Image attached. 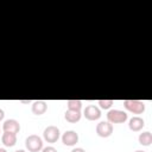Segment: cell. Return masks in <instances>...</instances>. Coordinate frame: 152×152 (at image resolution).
Wrapping results in <instances>:
<instances>
[{"mask_svg":"<svg viewBox=\"0 0 152 152\" xmlns=\"http://www.w3.org/2000/svg\"><path fill=\"white\" fill-rule=\"evenodd\" d=\"M25 145H26V148L30 152H38V151H40L43 148V140L38 135L31 134V135H28L26 138Z\"/></svg>","mask_w":152,"mask_h":152,"instance_id":"6da1fadb","label":"cell"},{"mask_svg":"<svg viewBox=\"0 0 152 152\" xmlns=\"http://www.w3.org/2000/svg\"><path fill=\"white\" fill-rule=\"evenodd\" d=\"M124 106L128 112L134 114H141L145 110V103L140 100H125Z\"/></svg>","mask_w":152,"mask_h":152,"instance_id":"7a4b0ae2","label":"cell"},{"mask_svg":"<svg viewBox=\"0 0 152 152\" xmlns=\"http://www.w3.org/2000/svg\"><path fill=\"white\" fill-rule=\"evenodd\" d=\"M107 119L110 124H122L127 120V113L120 109H110L107 113Z\"/></svg>","mask_w":152,"mask_h":152,"instance_id":"3957f363","label":"cell"},{"mask_svg":"<svg viewBox=\"0 0 152 152\" xmlns=\"http://www.w3.org/2000/svg\"><path fill=\"white\" fill-rule=\"evenodd\" d=\"M96 133L101 138H108L113 133V125L108 121H101L96 125Z\"/></svg>","mask_w":152,"mask_h":152,"instance_id":"277c9868","label":"cell"},{"mask_svg":"<svg viewBox=\"0 0 152 152\" xmlns=\"http://www.w3.org/2000/svg\"><path fill=\"white\" fill-rule=\"evenodd\" d=\"M43 137H44V139L48 142H51V144L56 142L58 140V138H59V129H58V127L52 126V125L48 126L44 129V132H43Z\"/></svg>","mask_w":152,"mask_h":152,"instance_id":"5b68a950","label":"cell"},{"mask_svg":"<svg viewBox=\"0 0 152 152\" xmlns=\"http://www.w3.org/2000/svg\"><path fill=\"white\" fill-rule=\"evenodd\" d=\"M83 115L86 116V119L90 120V121H94V120H97L100 119L101 116V110L99 107H96L95 104H89L84 108V112H83Z\"/></svg>","mask_w":152,"mask_h":152,"instance_id":"8992f818","label":"cell"},{"mask_svg":"<svg viewBox=\"0 0 152 152\" xmlns=\"http://www.w3.org/2000/svg\"><path fill=\"white\" fill-rule=\"evenodd\" d=\"M62 141L66 146H74L78 141V134L75 131H66L62 135Z\"/></svg>","mask_w":152,"mask_h":152,"instance_id":"52a82bcc","label":"cell"},{"mask_svg":"<svg viewBox=\"0 0 152 152\" xmlns=\"http://www.w3.org/2000/svg\"><path fill=\"white\" fill-rule=\"evenodd\" d=\"M4 132H12V133H18L20 131V125L15 119H8L4 122L2 125Z\"/></svg>","mask_w":152,"mask_h":152,"instance_id":"ba28073f","label":"cell"},{"mask_svg":"<svg viewBox=\"0 0 152 152\" xmlns=\"http://www.w3.org/2000/svg\"><path fill=\"white\" fill-rule=\"evenodd\" d=\"M144 126H145V121H144V119H141L140 116H133V118L129 119L128 127H129L131 131L138 132V131L142 129Z\"/></svg>","mask_w":152,"mask_h":152,"instance_id":"9c48e42d","label":"cell"},{"mask_svg":"<svg viewBox=\"0 0 152 152\" xmlns=\"http://www.w3.org/2000/svg\"><path fill=\"white\" fill-rule=\"evenodd\" d=\"M48 109V104L45 101L43 100H36L33 103H32V113L36 114V115H42L46 112Z\"/></svg>","mask_w":152,"mask_h":152,"instance_id":"30bf717a","label":"cell"},{"mask_svg":"<svg viewBox=\"0 0 152 152\" xmlns=\"http://www.w3.org/2000/svg\"><path fill=\"white\" fill-rule=\"evenodd\" d=\"M1 141L7 147L14 146L15 142H17V134L15 133H12V132H4L2 133V137H1Z\"/></svg>","mask_w":152,"mask_h":152,"instance_id":"8fae6325","label":"cell"},{"mask_svg":"<svg viewBox=\"0 0 152 152\" xmlns=\"http://www.w3.org/2000/svg\"><path fill=\"white\" fill-rule=\"evenodd\" d=\"M65 120L68 122H71V124H75L77 121L81 120V112H77V110H70L68 109L65 112Z\"/></svg>","mask_w":152,"mask_h":152,"instance_id":"7c38bea8","label":"cell"},{"mask_svg":"<svg viewBox=\"0 0 152 152\" xmlns=\"http://www.w3.org/2000/svg\"><path fill=\"white\" fill-rule=\"evenodd\" d=\"M151 142H152V134H151V132L146 131V132L140 133V135H139V144H141L144 146H150Z\"/></svg>","mask_w":152,"mask_h":152,"instance_id":"4fadbf2b","label":"cell"},{"mask_svg":"<svg viewBox=\"0 0 152 152\" xmlns=\"http://www.w3.org/2000/svg\"><path fill=\"white\" fill-rule=\"evenodd\" d=\"M66 106H68V109H70V110L81 112L82 102H81L80 100H68V101H66Z\"/></svg>","mask_w":152,"mask_h":152,"instance_id":"5bb4252c","label":"cell"},{"mask_svg":"<svg viewBox=\"0 0 152 152\" xmlns=\"http://www.w3.org/2000/svg\"><path fill=\"white\" fill-rule=\"evenodd\" d=\"M113 103H114L113 100H99V104L102 109H109Z\"/></svg>","mask_w":152,"mask_h":152,"instance_id":"9a60e30c","label":"cell"},{"mask_svg":"<svg viewBox=\"0 0 152 152\" xmlns=\"http://www.w3.org/2000/svg\"><path fill=\"white\" fill-rule=\"evenodd\" d=\"M42 152H57V150L53 146H46L42 150Z\"/></svg>","mask_w":152,"mask_h":152,"instance_id":"2e32d148","label":"cell"},{"mask_svg":"<svg viewBox=\"0 0 152 152\" xmlns=\"http://www.w3.org/2000/svg\"><path fill=\"white\" fill-rule=\"evenodd\" d=\"M71 152H86V150H83L82 147H76V148H74Z\"/></svg>","mask_w":152,"mask_h":152,"instance_id":"e0dca14e","label":"cell"},{"mask_svg":"<svg viewBox=\"0 0 152 152\" xmlns=\"http://www.w3.org/2000/svg\"><path fill=\"white\" fill-rule=\"evenodd\" d=\"M4 116H5V113H4V110L0 108V121L4 119Z\"/></svg>","mask_w":152,"mask_h":152,"instance_id":"ac0fdd59","label":"cell"},{"mask_svg":"<svg viewBox=\"0 0 152 152\" xmlns=\"http://www.w3.org/2000/svg\"><path fill=\"white\" fill-rule=\"evenodd\" d=\"M14 152H25L24 150H17V151H14Z\"/></svg>","mask_w":152,"mask_h":152,"instance_id":"d6986e66","label":"cell"},{"mask_svg":"<svg viewBox=\"0 0 152 152\" xmlns=\"http://www.w3.org/2000/svg\"><path fill=\"white\" fill-rule=\"evenodd\" d=\"M0 152H7L5 148H0Z\"/></svg>","mask_w":152,"mask_h":152,"instance_id":"ffe728a7","label":"cell"},{"mask_svg":"<svg viewBox=\"0 0 152 152\" xmlns=\"http://www.w3.org/2000/svg\"><path fill=\"white\" fill-rule=\"evenodd\" d=\"M135 152H146V151H141V150H138V151H135Z\"/></svg>","mask_w":152,"mask_h":152,"instance_id":"44dd1931","label":"cell"}]
</instances>
